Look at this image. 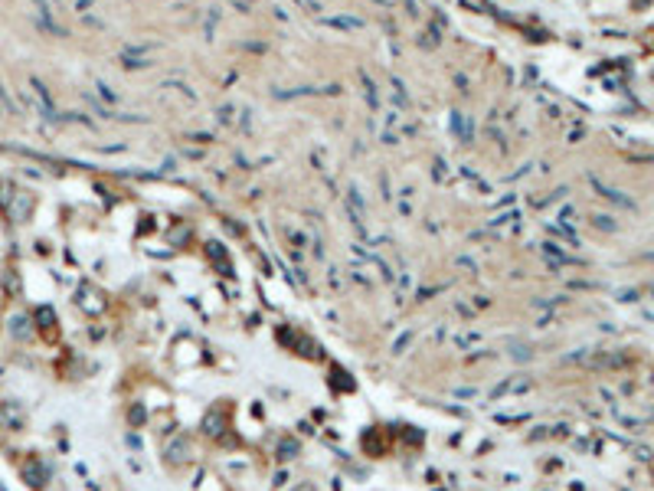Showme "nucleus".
I'll use <instances>...</instances> for the list:
<instances>
[{
	"label": "nucleus",
	"mask_w": 654,
	"mask_h": 491,
	"mask_svg": "<svg viewBox=\"0 0 654 491\" xmlns=\"http://www.w3.org/2000/svg\"><path fill=\"white\" fill-rule=\"evenodd\" d=\"M455 344H458L461 350L475 347V344H481V331H468V334H458V337H455Z\"/></svg>",
	"instance_id": "nucleus-2"
},
{
	"label": "nucleus",
	"mask_w": 654,
	"mask_h": 491,
	"mask_svg": "<svg viewBox=\"0 0 654 491\" xmlns=\"http://www.w3.org/2000/svg\"><path fill=\"white\" fill-rule=\"evenodd\" d=\"M298 491H314V488H298Z\"/></svg>",
	"instance_id": "nucleus-4"
},
{
	"label": "nucleus",
	"mask_w": 654,
	"mask_h": 491,
	"mask_svg": "<svg viewBox=\"0 0 654 491\" xmlns=\"http://www.w3.org/2000/svg\"><path fill=\"white\" fill-rule=\"evenodd\" d=\"M409 341H412V331H406V334H402V337H399V341H396V344H393V354H402V347H406V344H409Z\"/></svg>",
	"instance_id": "nucleus-3"
},
{
	"label": "nucleus",
	"mask_w": 654,
	"mask_h": 491,
	"mask_svg": "<svg viewBox=\"0 0 654 491\" xmlns=\"http://www.w3.org/2000/svg\"><path fill=\"white\" fill-rule=\"evenodd\" d=\"M524 390H530V380H524V377H513V380H504L500 386H494V390L488 393L491 399H500L504 393H524Z\"/></svg>",
	"instance_id": "nucleus-1"
}]
</instances>
